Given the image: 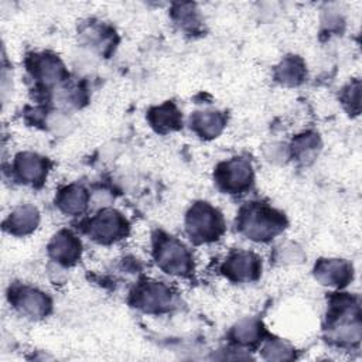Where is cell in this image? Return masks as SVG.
<instances>
[{
	"label": "cell",
	"mask_w": 362,
	"mask_h": 362,
	"mask_svg": "<svg viewBox=\"0 0 362 362\" xmlns=\"http://www.w3.org/2000/svg\"><path fill=\"white\" fill-rule=\"evenodd\" d=\"M38 211L34 206L25 205L20 206L13 211V214L8 218L10 230L14 233H28L31 232L37 223H38Z\"/></svg>",
	"instance_id": "16"
},
{
	"label": "cell",
	"mask_w": 362,
	"mask_h": 362,
	"mask_svg": "<svg viewBox=\"0 0 362 362\" xmlns=\"http://www.w3.org/2000/svg\"><path fill=\"white\" fill-rule=\"evenodd\" d=\"M88 194L79 185H71L62 189L57 198L58 206L65 214H81L86 208Z\"/></svg>",
	"instance_id": "14"
},
{
	"label": "cell",
	"mask_w": 362,
	"mask_h": 362,
	"mask_svg": "<svg viewBox=\"0 0 362 362\" xmlns=\"http://www.w3.org/2000/svg\"><path fill=\"white\" fill-rule=\"evenodd\" d=\"M262 269L259 257L253 253L238 252L233 253L225 263V274L236 281H247L257 277Z\"/></svg>",
	"instance_id": "6"
},
{
	"label": "cell",
	"mask_w": 362,
	"mask_h": 362,
	"mask_svg": "<svg viewBox=\"0 0 362 362\" xmlns=\"http://www.w3.org/2000/svg\"><path fill=\"white\" fill-rule=\"evenodd\" d=\"M171 290L161 283H147L136 291V305L146 311H163L171 304Z\"/></svg>",
	"instance_id": "7"
},
{
	"label": "cell",
	"mask_w": 362,
	"mask_h": 362,
	"mask_svg": "<svg viewBox=\"0 0 362 362\" xmlns=\"http://www.w3.org/2000/svg\"><path fill=\"white\" fill-rule=\"evenodd\" d=\"M277 78H279V81L288 83V85H296V83L301 82L304 78L303 62L294 57L286 58L277 68Z\"/></svg>",
	"instance_id": "17"
},
{
	"label": "cell",
	"mask_w": 362,
	"mask_h": 362,
	"mask_svg": "<svg viewBox=\"0 0 362 362\" xmlns=\"http://www.w3.org/2000/svg\"><path fill=\"white\" fill-rule=\"evenodd\" d=\"M315 277L328 286H345L352 279V266L338 259L321 260L315 266Z\"/></svg>",
	"instance_id": "8"
},
{
	"label": "cell",
	"mask_w": 362,
	"mask_h": 362,
	"mask_svg": "<svg viewBox=\"0 0 362 362\" xmlns=\"http://www.w3.org/2000/svg\"><path fill=\"white\" fill-rule=\"evenodd\" d=\"M216 180L225 191L239 192L252 182V167L243 158H233L219 165Z\"/></svg>",
	"instance_id": "5"
},
{
	"label": "cell",
	"mask_w": 362,
	"mask_h": 362,
	"mask_svg": "<svg viewBox=\"0 0 362 362\" xmlns=\"http://www.w3.org/2000/svg\"><path fill=\"white\" fill-rule=\"evenodd\" d=\"M225 124V116L219 112H199L191 117V127L202 137L216 136Z\"/></svg>",
	"instance_id": "13"
},
{
	"label": "cell",
	"mask_w": 362,
	"mask_h": 362,
	"mask_svg": "<svg viewBox=\"0 0 362 362\" xmlns=\"http://www.w3.org/2000/svg\"><path fill=\"white\" fill-rule=\"evenodd\" d=\"M148 119L151 124L158 130V132H167V130H174L180 127L181 117L178 110L173 103H165L160 107H156L150 110Z\"/></svg>",
	"instance_id": "15"
},
{
	"label": "cell",
	"mask_w": 362,
	"mask_h": 362,
	"mask_svg": "<svg viewBox=\"0 0 362 362\" xmlns=\"http://www.w3.org/2000/svg\"><path fill=\"white\" fill-rule=\"evenodd\" d=\"M187 230L197 242L214 240L223 230L222 216L206 202L195 204L187 215Z\"/></svg>",
	"instance_id": "2"
},
{
	"label": "cell",
	"mask_w": 362,
	"mask_h": 362,
	"mask_svg": "<svg viewBox=\"0 0 362 362\" xmlns=\"http://www.w3.org/2000/svg\"><path fill=\"white\" fill-rule=\"evenodd\" d=\"M126 219L119 212L112 209L100 212L99 215L92 218L89 223V233L93 236V239L103 243L120 239L126 235Z\"/></svg>",
	"instance_id": "4"
},
{
	"label": "cell",
	"mask_w": 362,
	"mask_h": 362,
	"mask_svg": "<svg viewBox=\"0 0 362 362\" xmlns=\"http://www.w3.org/2000/svg\"><path fill=\"white\" fill-rule=\"evenodd\" d=\"M157 264L171 274H187L192 267V259L182 243L174 238H158L156 240Z\"/></svg>",
	"instance_id": "3"
},
{
	"label": "cell",
	"mask_w": 362,
	"mask_h": 362,
	"mask_svg": "<svg viewBox=\"0 0 362 362\" xmlns=\"http://www.w3.org/2000/svg\"><path fill=\"white\" fill-rule=\"evenodd\" d=\"M16 171L25 182L38 184L47 175V161L34 153H23L16 158Z\"/></svg>",
	"instance_id": "11"
},
{
	"label": "cell",
	"mask_w": 362,
	"mask_h": 362,
	"mask_svg": "<svg viewBox=\"0 0 362 362\" xmlns=\"http://www.w3.org/2000/svg\"><path fill=\"white\" fill-rule=\"evenodd\" d=\"M49 255L64 264H72L81 256V243L69 230H61L49 243Z\"/></svg>",
	"instance_id": "9"
},
{
	"label": "cell",
	"mask_w": 362,
	"mask_h": 362,
	"mask_svg": "<svg viewBox=\"0 0 362 362\" xmlns=\"http://www.w3.org/2000/svg\"><path fill=\"white\" fill-rule=\"evenodd\" d=\"M239 226L247 238L266 240L284 228V218L269 206L249 205L240 214Z\"/></svg>",
	"instance_id": "1"
},
{
	"label": "cell",
	"mask_w": 362,
	"mask_h": 362,
	"mask_svg": "<svg viewBox=\"0 0 362 362\" xmlns=\"http://www.w3.org/2000/svg\"><path fill=\"white\" fill-rule=\"evenodd\" d=\"M33 74L47 85L61 81L65 71L62 64L54 55H40L34 58Z\"/></svg>",
	"instance_id": "12"
},
{
	"label": "cell",
	"mask_w": 362,
	"mask_h": 362,
	"mask_svg": "<svg viewBox=\"0 0 362 362\" xmlns=\"http://www.w3.org/2000/svg\"><path fill=\"white\" fill-rule=\"evenodd\" d=\"M13 301L20 311L31 317H42L49 308V300L47 296L28 287L18 288L13 296Z\"/></svg>",
	"instance_id": "10"
},
{
	"label": "cell",
	"mask_w": 362,
	"mask_h": 362,
	"mask_svg": "<svg viewBox=\"0 0 362 362\" xmlns=\"http://www.w3.org/2000/svg\"><path fill=\"white\" fill-rule=\"evenodd\" d=\"M318 137L315 134H301L293 143V150L300 158H308L317 151Z\"/></svg>",
	"instance_id": "18"
},
{
	"label": "cell",
	"mask_w": 362,
	"mask_h": 362,
	"mask_svg": "<svg viewBox=\"0 0 362 362\" xmlns=\"http://www.w3.org/2000/svg\"><path fill=\"white\" fill-rule=\"evenodd\" d=\"M259 325L255 321H243L235 328V337L242 342H252L259 334Z\"/></svg>",
	"instance_id": "19"
}]
</instances>
